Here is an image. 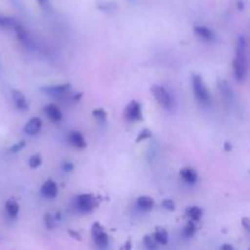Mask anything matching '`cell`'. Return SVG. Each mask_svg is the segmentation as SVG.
I'll return each mask as SVG.
<instances>
[{
  "mask_svg": "<svg viewBox=\"0 0 250 250\" xmlns=\"http://www.w3.org/2000/svg\"><path fill=\"white\" fill-rule=\"evenodd\" d=\"M233 70L236 80L241 83L246 82L248 77V43L244 36H239L237 39Z\"/></svg>",
  "mask_w": 250,
  "mask_h": 250,
  "instance_id": "1",
  "label": "cell"
},
{
  "mask_svg": "<svg viewBox=\"0 0 250 250\" xmlns=\"http://www.w3.org/2000/svg\"><path fill=\"white\" fill-rule=\"evenodd\" d=\"M192 84L193 90H194V95L198 99V102L202 103V104H209L210 94L203 78L199 75H194L192 78Z\"/></svg>",
  "mask_w": 250,
  "mask_h": 250,
  "instance_id": "2",
  "label": "cell"
},
{
  "mask_svg": "<svg viewBox=\"0 0 250 250\" xmlns=\"http://www.w3.org/2000/svg\"><path fill=\"white\" fill-rule=\"evenodd\" d=\"M151 93H153V95L161 106L165 107V109H171V106H172V98H171V94L167 92L165 87H161V85L158 84L153 85L151 87Z\"/></svg>",
  "mask_w": 250,
  "mask_h": 250,
  "instance_id": "3",
  "label": "cell"
},
{
  "mask_svg": "<svg viewBox=\"0 0 250 250\" xmlns=\"http://www.w3.org/2000/svg\"><path fill=\"white\" fill-rule=\"evenodd\" d=\"M92 237L98 248L105 249L109 247V236L98 222H95L92 226Z\"/></svg>",
  "mask_w": 250,
  "mask_h": 250,
  "instance_id": "4",
  "label": "cell"
},
{
  "mask_svg": "<svg viewBox=\"0 0 250 250\" xmlns=\"http://www.w3.org/2000/svg\"><path fill=\"white\" fill-rule=\"evenodd\" d=\"M97 199L92 194H81L76 199V207L82 212H90L97 207Z\"/></svg>",
  "mask_w": 250,
  "mask_h": 250,
  "instance_id": "5",
  "label": "cell"
},
{
  "mask_svg": "<svg viewBox=\"0 0 250 250\" xmlns=\"http://www.w3.org/2000/svg\"><path fill=\"white\" fill-rule=\"evenodd\" d=\"M125 117L127 121L129 122H136L141 121L142 120V107L141 104L136 100H132L128 105L126 106L125 110Z\"/></svg>",
  "mask_w": 250,
  "mask_h": 250,
  "instance_id": "6",
  "label": "cell"
},
{
  "mask_svg": "<svg viewBox=\"0 0 250 250\" xmlns=\"http://www.w3.org/2000/svg\"><path fill=\"white\" fill-rule=\"evenodd\" d=\"M71 85L68 83L66 84H59V85H50V87H44L42 88L44 93H46L50 97H56V98H60L63 97V95L67 94V92L70 90Z\"/></svg>",
  "mask_w": 250,
  "mask_h": 250,
  "instance_id": "7",
  "label": "cell"
},
{
  "mask_svg": "<svg viewBox=\"0 0 250 250\" xmlns=\"http://www.w3.org/2000/svg\"><path fill=\"white\" fill-rule=\"evenodd\" d=\"M219 88H220V92L222 93L224 95L225 100L229 105H233L234 102H236V97H234V93L233 89L231 88V85L229 84V82L225 80H220L219 81Z\"/></svg>",
  "mask_w": 250,
  "mask_h": 250,
  "instance_id": "8",
  "label": "cell"
},
{
  "mask_svg": "<svg viewBox=\"0 0 250 250\" xmlns=\"http://www.w3.org/2000/svg\"><path fill=\"white\" fill-rule=\"evenodd\" d=\"M58 185L51 180L45 181L41 188L42 195L44 198H48V199H54L58 195Z\"/></svg>",
  "mask_w": 250,
  "mask_h": 250,
  "instance_id": "9",
  "label": "cell"
},
{
  "mask_svg": "<svg viewBox=\"0 0 250 250\" xmlns=\"http://www.w3.org/2000/svg\"><path fill=\"white\" fill-rule=\"evenodd\" d=\"M68 142H70L71 146L78 149H83L87 146L84 137H83V134L78 131H73L68 134Z\"/></svg>",
  "mask_w": 250,
  "mask_h": 250,
  "instance_id": "10",
  "label": "cell"
},
{
  "mask_svg": "<svg viewBox=\"0 0 250 250\" xmlns=\"http://www.w3.org/2000/svg\"><path fill=\"white\" fill-rule=\"evenodd\" d=\"M42 128V120L39 117H33V119L29 120L28 122L24 126L23 131L26 132L29 136H34V134L38 133Z\"/></svg>",
  "mask_w": 250,
  "mask_h": 250,
  "instance_id": "11",
  "label": "cell"
},
{
  "mask_svg": "<svg viewBox=\"0 0 250 250\" xmlns=\"http://www.w3.org/2000/svg\"><path fill=\"white\" fill-rule=\"evenodd\" d=\"M12 100H14V104L16 106V109H19L20 111H24L28 107L26 97L20 90H12Z\"/></svg>",
  "mask_w": 250,
  "mask_h": 250,
  "instance_id": "12",
  "label": "cell"
},
{
  "mask_svg": "<svg viewBox=\"0 0 250 250\" xmlns=\"http://www.w3.org/2000/svg\"><path fill=\"white\" fill-rule=\"evenodd\" d=\"M44 111H45L46 116H48L53 122H59L62 120V112H61V110L59 109L56 105H48V106L44 107Z\"/></svg>",
  "mask_w": 250,
  "mask_h": 250,
  "instance_id": "13",
  "label": "cell"
},
{
  "mask_svg": "<svg viewBox=\"0 0 250 250\" xmlns=\"http://www.w3.org/2000/svg\"><path fill=\"white\" fill-rule=\"evenodd\" d=\"M181 177L189 185H194L198 181V173L194 168L192 167H185L181 170Z\"/></svg>",
  "mask_w": 250,
  "mask_h": 250,
  "instance_id": "14",
  "label": "cell"
},
{
  "mask_svg": "<svg viewBox=\"0 0 250 250\" xmlns=\"http://www.w3.org/2000/svg\"><path fill=\"white\" fill-rule=\"evenodd\" d=\"M5 211H6L7 216H9L10 219H16L20 211L19 203L15 199H9L6 202V204H5Z\"/></svg>",
  "mask_w": 250,
  "mask_h": 250,
  "instance_id": "15",
  "label": "cell"
},
{
  "mask_svg": "<svg viewBox=\"0 0 250 250\" xmlns=\"http://www.w3.org/2000/svg\"><path fill=\"white\" fill-rule=\"evenodd\" d=\"M14 29L16 31V34H17V38L20 39V42H21L22 44H24L26 46H31L32 45V39L31 37L28 36V33L26 32V29L23 28L22 26H20V24H15Z\"/></svg>",
  "mask_w": 250,
  "mask_h": 250,
  "instance_id": "16",
  "label": "cell"
},
{
  "mask_svg": "<svg viewBox=\"0 0 250 250\" xmlns=\"http://www.w3.org/2000/svg\"><path fill=\"white\" fill-rule=\"evenodd\" d=\"M137 207L143 211H149L153 209L154 207V199L153 198L148 197V195H142L137 199Z\"/></svg>",
  "mask_w": 250,
  "mask_h": 250,
  "instance_id": "17",
  "label": "cell"
},
{
  "mask_svg": "<svg viewBox=\"0 0 250 250\" xmlns=\"http://www.w3.org/2000/svg\"><path fill=\"white\" fill-rule=\"evenodd\" d=\"M194 32L197 33V36H199L200 38L205 39V41H208V42H211L215 39L214 32L205 26H197L194 28Z\"/></svg>",
  "mask_w": 250,
  "mask_h": 250,
  "instance_id": "18",
  "label": "cell"
},
{
  "mask_svg": "<svg viewBox=\"0 0 250 250\" xmlns=\"http://www.w3.org/2000/svg\"><path fill=\"white\" fill-rule=\"evenodd\" d=\"M187 215L190 221L198 222L203 216V210L198 207H190L187 209Z\"/></svg>",
  "mask_w": 250,
  "mask_h": 250,
  "instance_id": "19",
  "label": "cell"
},
{
  "mask_svg": "<svg viewBox=\"0 0 250 250\" xmlns=\"http://www.w3.org/2000/svg\"><path fill=\"white\" fill-rule=\"evenodd\" d=\"M15 24H16V21H15V19L0 14V28H1V29L14 28Z\"/></svg>",
  "mask_w": 250,
  "mask_h": 250,
  "instance_id": "20",
  "label": "cell"
},
{
  "mask_svg": "<svg viewBox=\"0 0 250 250\" xmlns=\"http://www.w3.org/2000/svg\"><path fill=\"white\" fill-rule=\"evenodd\" d=\"M154 239H155V242L158 244H163V246H165V244H167L168 242L167 232H166L165 229H158V231L155 232V234H154Z\"/></svg>",
  "mask_w": 250,
  "mask_h": 250,
  "instance_id": "21",
  "label": "cell"
},
{
  "mask_svg": "<svg viewBox=\"0 0 250 250\" xmlns=\"http://www.w3.org/2000/svg\"><path fill=\"white\" fill-rule=\"evenodd\" d=\"M93 117H94L98 122H100V124L106 122V112H105V110L103 109L94 110V111H93Z\"/></svg>",
  "mask_w": 250,
  "mask_h": 250,
  "instance_id": "22",
  "label": "cell"
},
{
  "mask_svg": "<svg viewBox=\"0 0 250 250\" xmlns=\"http://www.w3.org/2000/svg\"><path fill=\"white\" fill-rule=\"evenodd\" d=\"M41 165H42V158L39 154H34V155H32L31 158H29L28 166L31 168H37V167H39Z\"/></svg>",
  "mask_w": 250,
  "mask_h": 250,
  "instance_id": "23",
  "label": "cell"
},
{
  "mask_svg": "<svg viewBox=\"0 0 250 250\" xmlns=\"http://www.w3.org/2000/svg\"><path fill=\"white\" fill-rule=\"evenodd\" d=\"M195 231H197V229H195L194 224L189 222V224L185 227V229H183V234H185L187 238H192V237L195 234Z\"/></svg>",
  "mask_w": 250,
  "mask_h": 250,
  "instance_id": "24",
  "label": "cell"
},
{
  "mask_svg": "<svg viewBox=\"0 0 250 250\" xmlns=\"http://www.w3.org/2000/svg\"><path fill=\"white\" fill-rule=\"evenodd\" d=\"M144 244H146V247L148 249H156V247H158V243L155 242V239L153 238V237L150 236H146L144 237Z\"/></svg>",
  "mask_w": 250,
  "mask_h": 250,
  "instance_id": "25",
  "label": "cell"
},
{
  "mask_svg": "<svg viewBox=\"0 0 250 250\" xmlns=\"http://www.w3.org/2000/svg\"><path fill=\"white\" fill-rule=\"evenodd\" d=\"M24 146H26V142L21 141V142H19V143L14 144V146L10 148V151H11V153H19V151H21Z\"/></svg>",
  "mask_w": 250,
  "mask_h": 250,
  "instance_id": "26",
  "label": "cell"
},
{
  "mask_svg": "<svg viewBox=\"0 0 250 250\" xmlns=\"http://www.w3.org/2000/svg\"><path fill=\"white\" fill-rule=\"evenodd\" d=\"M44 220H45V225L48 229H53V227L55 226V217H54L53 215L46 214L45 217H44Z\"/></svg>",
  "mask_w": 250,
  "mask_h": 250,
  "instance_id": "27",
  "label": "cell"
},
{
  "mask_svg": "<svg viewBox=\"0 0 250 250\" xmlns=\"http://www.w3.org/2000/svg\"><path fill=\"white\" fill-rule=\"evenodd\" d=\"M150 136H151V133H150V131H149V129H143V131L139 133L138 138H137L136 142H137V143H139V142H142V141H144V139L149 138Z\"/></svg>",
  "mask_w": 250,
  "mask_h": 250,
  "instance_id": "28",
  "label": "cell"
},
{
  "mask_svg": "<svg viewBox=\"0 0 250 250\" xmlns=\"http://www.w3.org/2000/svg\"><path fill=\"white\" fill-rule=\"evenodd\" d=\"M161 205H163V207L165 208L166 210H170V211H173V210H175V208H176L175 203H173L172 200H170V199L164 200L163 204H161Z\"/></svg>",
  "mask_w": 250,
  "mask_h": 250,
  "instance_id": "29",
  "label": "cell"
},
{
  "mask_svg": "<svg viewBox=\"0 0 250 250\" xmlns=\"http://www.w3.org/2000/svg\"><path fill=\"white\" fill-rule=\"evenodd\" d=\"M37 1L39 2V5H41L42 7H43V9H45V10H50L51 9V5H50V1H49V0H37Z\"/></svg>",
  "mask_w": 250,
  "mask_h": 250,
  "instance_id": "30",
  "label": "cell"
},
{
  "mask_svg": "<svg viewBox=\"0 0 250 250\" xmlns=\"http://www.w3.org/2000/svg\"><path fill=\"white\" fill-rule=\"evenodd\" d=\"M62 168H63V171H65V172H71V171L73 170V165H72V164H70V163H65V164H63Z\"/></svg>",
  "mask_w": 250,
  "mask_h": 250,
  "instance_id": "31",
  "label": "cell"
},
{
  "mask_svg": "<svg viewBox=\"0 0 250 250\" xmlns=\"http://www.w3.org/2000/svg\"><path fill=\"white\" fill-rule=\"evenodd\" d=\"M221 249H229V250H232L233 249V247L232 246H222Z\"/></svg>",
  "mask_w": 250,
  "mask_h": 250,
  "instance_id": "32",
  "label": "cell"
}]
</instances>
